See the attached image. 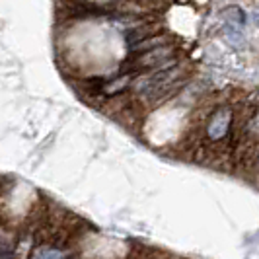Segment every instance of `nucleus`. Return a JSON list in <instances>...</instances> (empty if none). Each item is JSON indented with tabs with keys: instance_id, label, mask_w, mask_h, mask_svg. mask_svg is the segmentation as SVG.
<instances>
[{
	"instance_id": "obj_1",
	"label": "nucleus",
	"mask_w": 259,
	"mask_h": 259,
	"mask_svg": "<svg viewBox=\"0 0 259 259\" xmlns=\"http://www.w3.org/2000/svg\"><path fill=\"white\" fill-rule=\"evenodd\" d=\"M61 16L68 22L90 20V18H105L113 16L109 4L94 2V0H61Z\"/></svg>"
},
{
	"instance_id": "obj_2",
	"label": "nucleus",
	"mask_w": 259,
	"mask_h": 259,
	"mask_svg": "<svg viewBox=\"0 0 259 259\" xmlns=\"http://www.w3.org/2000/svg\"><path fill=\"white\" fill-rule=\"evenodd\" d=\"M31 259H65V255H63L59 249L39 247V249H35V253L31 255Z\"/></svg>"
}]
</instances>
